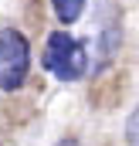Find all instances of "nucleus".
<instances>
[{
	"label": "nucleus",
	"mask_w": 139,
	"mask_h": 146,
	"mask_svg": "<svg viewBox=\"0 0 139 146\" xmlns=\"http://www.w3.org/2000/svg\"><path fill=\"white\" fill-rule=\"evenodd\" d=\"M27 68H31L27 37L17 27H0V88L17 92L27 82Z\"/></svg>",
	"instance_id": "f03ea898"
},
{
	"label": "nucleus",
	"mask_w": 139,
	"mask_h": 146,
	"mask_svg": "<svg viewBox=\"0 0 139 146\" xmlns=\"http://www.w3.org/2000/svg\"><path fill=\"white\" fill-rule=\"evenodd\" d=\"M51 7H54V17L61 24H75L85 10V0H51Z\"/></svg>",
	"instance_id": "7ed1b4c3"
},
{
	"label": "nucleus",
	"mask_w": 139,
	"mask_h": 146,
	"mask_svg": "<svg viewBox=\"0 0 139 146\" xmlns=\"http://www.w3.org/2000/svg\"><path fill=\"white\" fill-rule=\"evenodd\" d=\"M126 143L129 146H139V109L129 115V122H126Z\"/></svg>",
	"instance_id": "20e7f679"
},
{
	"label": "nucleus",
	"mask_w": 139,
	"mask_h": 146,
	"mask_svg": "<svg viewBox=\"0 0 139 146\" xmlns=\"http://www.w3.org/2000/svg\"><path fill=\"white\" fill-rule=\"evenodd\" d=\"M44 72H51L61 82H75L88 72V51L81 41H75L65 31H54L44 41Z\"/></svg>",
	"instance_id": "f257e3e1"
},
{
	"label": "nucleus",
	"mask_w": 139,
	"mask_h": 146,
	"mask_svg": "<svg viewBox=\"0 0 139 146\" xmlns=\"http://www.w3.org/2000/svg\"><path fill=\"white\" fill-rule=\"evenodd\" d=\"M54 146H81L78 139H61V143H54Z\"/></svg>",
	"instance_id": "39448f33"
}]
</instances>
